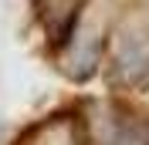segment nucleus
<instances>
[{
    "label": "nucleus",
    "instance_id": "f257e3e1",
    "mask_svg": "<svg viewBox=\"0 0 149 145\" xmlns=\"http://www.w3.org/2000/svg\"><path fill=\"white\" fill-rule=\"evenodd\" d=\"M34 17L68 81L149 91V0H34Z\"/></svg>",
    "mask_w": 149,
    "mask_h": 145
},
{
    "label": "nucleus",
    "instance_id": "f03ea898",
    "mask_svg": "<svg viewBox=\"0 0 149 145\" xmlns=\"http://www.w3.org/2000/svg\"><path fill=\"white\" fill-rule=\"evenodd\" d=\"M14 145H149V98L85 95L27 125Z\"/></svg>",
    "mask_w": 149,
    "mask_h": 145
}]
</instances>
